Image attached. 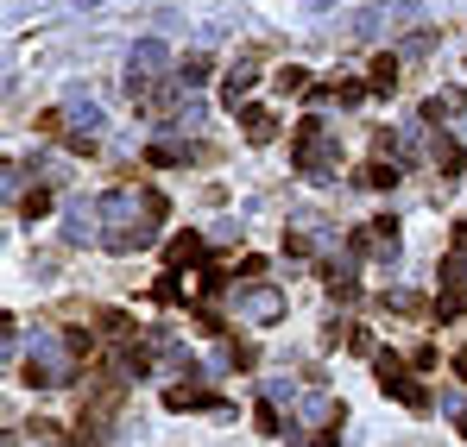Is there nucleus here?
Wrapping results in <instances>:
<instances>
[{
	"label": "nucleus",
	"instance_id": "obj_5",
	"mask_svg": "<svg viewBox=\"0 0 467 447\" xmlns=\"http://www.w3.org/2000/svg\"><path fill=\"white\" fill-rule=\"evenodd\" d=\"M373 372H379V391H386V397L410 403V410H423V403H430V391L404 372V360H398V353H379V360H373Z\"/></svg>",
	"mask_w": 467,
	"mask_h": 447
},
{
	"label": "nucleus",
	"instance_id": "obj_10",
	"mask_svg": "<svg viewBox=\"0 0 467 447\" xmlns=\"http://www.w3.org/2000/svg\"><path fill=\"white\" fill-rule=\"evenodd\" d=\"M196 259H202V239H196V233H177V239H171V252H164V265H171V271H183V265H196Z\"/></svg>",
	"mask_w": 467,
	"mask_h": 447
},
{
	"label": "nucleus",
	"instance_id": "obj_7",
	"mask_svg": "<svg viewBox=\"0 0 467 447\" xmlns=\"http://www.w3.org/2000/svg\"><path fill=\"white\" fill-rule=\"evenodd\" d=\"M164 64H171V51H164L158 38H140V45H133V57H127V88H133V95H146V82H152Z\"/></svg>",
	"mask_w": 467,
	"mask_h": 447
},
{
	"label": "nucleus",
	"instance_id": "obj_19",
	"mask_svg": "<svg viewBox=\"0 0 467 447\" xmlns=\"http://www.w3.org/2000/svg\"><path fill=\"white\" fill-rule=\"evenodd\" d=\"M455 378H467V353H462V360H455Z\"/></svg>",
	"mask_w": 467,
	"mask_h": 447
},
{
	"label": "nucleus",
	"instance_id": "obj_6",
	"mask_svg": "<svg viewBox=\"0 0 467 447\" xmlns=\"http://www.w3.org/2000/svg\"><path fill=\"white\" fill-rule=\"evenodd\" d=\"M240 315L259 321V328L285 321V290H278V284H246V290H240Z\"/></svg>",
	"mask_w": 467,
	"mask_h": 447
},
{
	"label": "nucleus",
	"instance_id": "obj_3",
	"mask_svg": "<svg viewBox=\"0 0 467 447\" xmlns=\"http://www.w3.org/2000/svg\"><path fill=\"white\" fill-rule=\"evenodd\" d=\"M297 170L316 177V183H328V177L341 170V146L328 139V127H322V120H304V127H297Z\"/></svg>",
	"mask_w": 467,
	"mask_h": 447
},
{
	"label": "nucleus",
	"instance_id": "obj_12",
	"mask_svg": "<svg viewBox=\"0 0 467 447\" xmlns=\"http://www.w3.org/2000/svg\"><path fill=\"white\" fill-rule=\"evenodd\" d=\"M253 82H259V70H253V64H240V70L228 76V88H222V95H228V107H240V95H246Z\"/></svg>",
	"mask_w": 467,
	"mask_h": 447
},
{
	"label": "nucleus",
	"instance_id": "obj_4",
	"mask_svg": "<svg viewBox=\"0 0 467 447\" xmlns=\"http://www.w3.org/2000/svg\"><path fill=\"white\" fill-rule=\"evenodd\" d=\"M57 120H64V139H70V146H95V139H101V107H95L82 88L64 95V114H57Z\"/></svg>",
	"mask_w": 467,
	"mask_h": 447
},
{
	"label": "nucleus",
	"instance_id": "obj_11",
	"mask_svg": "<svg viewBox=\"0 0 467 447\" xmlns=\"http://www.w3.org/2000/svg\"><path fill=\"white\" fill-rule=\"evenodd\" d=\"M436 170H442V177H455V170H462V146H455V139H449V133H436Z\"/></svg>",
	"mask_w": 467,
	"mask_h": 447
},
{
	"label": "nucleus",
	"instance_id": "obj_9",
	"mask_svg": "<svg viewBox=\"0 0 467 447\" xmlns=\"http://www.w3.org/2000/svg\"><path fill=\"white\" fill-rule=\"evenodd\" d=\"M240 127H246L253 146H272V133H278V120H272L265 107H240Z\"/></svg>",
	"mask_w": 467,
	"mask_h": 447
},
{
	"label": "nucleus",
	"instance_id": "obj_17",
	"mask_svg": "<svg viewBox=\"0 0 467 447\" xmlns=\"http://www.w3.org/2000/svg\"><path fill=\"white\" fill-rule=\"evenodd\" d=\"M398 177H404V170H398V157H379V164H373V170H367V183H373V189H391V183H398Z\"/></svg>",
	"mask_w": 467,
	"mask_h": 447
},
{
	"label": "nucleus",
	"instance_id": "obj_20",
	"mask_svg": "<svg viewBox=\"0 0 467 447\" xmlns=\"http://www.w3.org/2000/svg\"><path fill=\"white\" fill-rule=\"evenodd\" d=\"M77 6H101V0H77Z\"/></svg>",
	"mask_w": 467,
	"mask_h": 447
},
{
	"label": "nucleus",
	"instance_id": "obj_15",
	"mask_svg": "<svg viewBox=\"0 0 467 447\" xmlns=\"http://www.w3.org/2000/svg\"><path fill=\"white\" fill-rule=\"evenodd\" d=\"M177 82H183V88L209 82V57H183V64H177Z\"/></svg>",
	"mask_w": 467,
	"mask_h": 447
},
{
	"label": "nucleus",
	"instance_id": "obj_18",
	"mask_svg": "<svg viewBox=\"0 0 467 447\" xmlns=\"http://www.w3.org/2000/svg\"><path fill=\"white\" fill-rule=\"evenodd\" d=\"M430 45H436V32H417V38H404V45H398V57H423Z\"/></svg>",
	"mask_w": 467,
	"mask_h": 447
},
{
	"label": "nucleus",
	"instance_id": "obj_1",
	"mask_svg": "<svg viewBox=\"0 0 467 447\" xmlns=\"http://www.w3.org/2000/svg\"><path fill=\"white\" fill-rule=\"evenodd\" d=\"M158 215H164V202H158L152 189H108V196H101V246H108V252H140V246H152Z\"/></svg>",
	"mask_w": 467,
	"mask_h": 447
},
{
	"label": "nucleus",
	"instance_id": "obj_13",
	"mask_svg": "<svg viewBox=\"0 0 467 447\" xmlns=\"http://www.w3.org/2000/svg\"><path fill=\"white\" fill-rule=\"evenodd\" d=\"M367 88H379V95H391V88H398V51L373 64V82H367Z\"/></svg>",
	"mask_w": 467,
	"mask_h": 447
},
{
	"label": "nucleus",
	"instance_id": "obj_8",
	"mask_svg": "<svg viewBox=\"0 0 467 447\" xmlns=\"http://www.w3.org/2000/svg\"><path fill=\"white\" fill-rule=\"evenodd\" d=\"M64 239H70V246L101 239V202H77V208H70V221H64Z\"/></svg>",
	"mask_w": 467,
	"mask_h": 447
},
{
	"label": "nucleus",
	"instance_id": "obj_14",
	"mask_svg": "<svg viewBox=\"0 0 467 447\" xmlns=\"http://www.w3.org/2000/svg\"><path fill=\"white\" fill-rule=\"evenodd\" d=\"M196 157V146H177V139H158L152 146V164H190Z\"/></svg>",
	"mask_w": 467,
	"mask_h": 447
},
{
	"label": "nucleus",
	"instance_id": "obj_2",
	"mask_svg": "<svg viewBox=\"0 0 467 447\" xmlns=\"http://www.w3.org/2000/svg\"><path fill=\"white\" fill-rule=\"evenodd\" d=\"M70 372H77V347H70V334L38 328V334H32V347H26V384L57 391V384H70Z\"/></svg>",
	"mask_w": 467,
	"mask_h": 447
},
{
	"label": "nucleus",
	"instance_id": "obj_16",
	"mask_svg": "<svg viewBox=\"0 0 467 447\" xmlns=\"http://www.w3.org/2000/svg\"><path fill=\"white\" fill-rule=\"evenodd\" d=\"M19 215H26V221H38V215H51V189L38 183V189H32V196L19 202Z\"/></svg>",
	"mask_w": 467,
	"mask_h": 447
}]
</instances>
